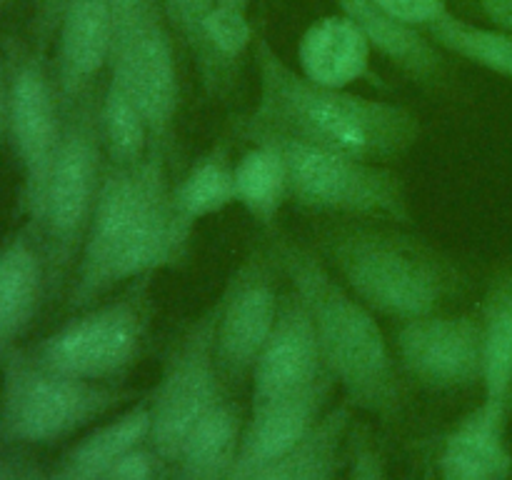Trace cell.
Instances as JSON below:
<instances>
[{
  "instance_id": "484cf974",
  "label": "cell",
  "mask_w": 512,
  "mask_h": 480,
  "mask_svg": "<svg viewBox=\"0 0 512 480\" xmlns=\"http://www.w3.org/2000/svg\"><path fill=\"white\" fill-rule=\"evenodd\" d=\"M255 30L248 20V10L218 0L203 23V43L195 58L203 85L220 95L233 83L240 58L253 48Z\"/></svg>"
},
{
  "instance_id": "5bb4252c",
  "label": "cell",
  "mask_w": 512,
  "mask_h": 480,
  "mask_svg": "<svg viewBox=\"0 0 512 480\" xmlns=\"http://www.w3.org/2000/svg\"><path fill=\"white\" fill-rule=\"evenodd\" d=\"M325 373L318 333L303 300L288 290L268 343L250 373V405L288 398L318 383Z\"/></svg>"
},
{
  "instance_id": "f546056e",
  "label": "cell",
  "mask_w": 512,
  "mask_h": 480,
  "mask_svg": "<svg viewBox=\"0 0 512 480\" xmlns=\"http://www.w3.org/2000/svg\"><path fill=\"white\" fill-rule=\"evenodd\" d=\"M218 0H160L168 25L178 30L183 43L198 58L200 43H203V23Z\"/></svg>"
},
{
  "instance_id": "e0dca14e",
  "label": "cell",
  "mask_w": 512,
  "mask_h": 480,
  "mask_svg": "<svg viewBox=\"0 0 512 480\" xmlns=\"http://www.w3.org/2000/svg\"><path fill=\"white\" fill-rule=\"evenodd\" d=\"M508 403L483 400L470 410L445 438L440 450V480H508L512 453L508 428Z\"/></svg>"
},
{
  "instance_id": "ab89813d",
  "label": "cell",
  "mask_w": 512,
  "mask_h": 480,
  "mask_svg": "<svg viewBox=\"0 0 512 480\" xmlns=\"http://www.w3.org/2000/svg\"><path fill=\"white\" fill-rule=\"evenodd\" d=\"M508 410H512V390H510V395H508Z\"/></svg>"
},
{
  "instance_id": "d4e9b609",
  "label": "cell",
  "mask_w": 512,
  "mask_h": 480,
  "mask_svg": "<svg viewBox=\"0 0 512 480\" xmlns=\"http://www.w3.org/2000/svg\"><path fill=\"white\" fill-rule=\"evenodd\" d=\"M478 318L483 333L485 400L508 403L512 390V265L493 275Z\"/></svg>"
},
{
  "instance_id": "4fadbf2b",
  "label": "cell",
  "mask_w": 512,
  "mask_h": 480,
  "mask_svg": "<svg viewBox=\"0 0 512 480\" xmlns=\"http://www.w3.org/2000/svg\"><path fill=\"white\" fill-rule=\"evenodd\" d=\"M110 75L125 85L148 120L153 150L168 155L180 110V78L163 8H155L110 58Z\"/></svg>"
},
{
  "instance_id": "60d3db41",
  "label": "cell",
  "mask_w": 512,
  "mask_h": 480,
  "mask_svg": "<svg viewBox=\"0 0 512 480\" xmlns=\"http://www.w3.org/2000/svg\"><path fill=\"white\" fill-rule=\"evenodd\" d=\"M53 480H65V478H63V475H60V473H58V475H55V478H53Z\"/></svg>"
},
{
  "instance_id": "cb8c5ba5",
  "label": "cell",
  "mask_w": 512,
  "mask_h": 480,
  "mask_svg": "<svg viewBox=\"0 0 512 480\" xmlns=\"http://www.w3.org/2000/svg\"><path fill=\"white\" fill-rule=\"evenodd\" d=\"M240 435V413L228 400H220L185 438L173 463L178 468L175 480H228L240 448Z\"/></svg>"
},
{
  "instance_id": "ffe728a7",
  "label": "cell",
  "mask_w": 512,
  "mask_h": 480,
  "mask_svg": "<svg viewBox=\"0 0 512 480\" xmlns=\"http://www.w3.org/2000/svg\"><path fill=\"white\" fill-rule=\"evenodd\" d=\"M370 55V43L345 15H325L300 38L298 70L320 85L350 88L370 78Z\"/></svg>"
},
{
  "instance_id": "8d00e7d4",
  "label": "cell",
  "mask_w": 512,
  "mask_h": 480,
  "mask_svg": "<svg viewBox=\"0 0 512 480\" xmlns=\"http://www.w3.org/2000/svg\"><path fill=\"white\" fill-rule=\"evenodd\" d=\"M478 3L495 28L512 35V0H478Z\"/></svg>"
},
{
  "instance_id": "2e32d148",
  "label": "cell",
  "mask_w": 512,
  "mask_h": 480,
  "mask_svg": "<svg viewBox=\"0 0 512 480\" xmlns=\"http://www.w3.org/2000/svg\"><path fill=\"white\" fill-rule=\"evenodd\" d=\"M113 13L108 0H68L55 33V90L65 110L93 93L113 58Z\"/></svg>"
},
{
  "instance_id": "603a6c76",
  "label": "cell",
  "mask_w": 512,
  "mask_h": 480,
  "mask_svg": "<svg viewBox=\"0 0 512 480\" xmlns=\"http://www.w3.org/2000/svg\"><path fill=\"white\" fill-rule=\"evenodd\" d=\"M235 203L260 225L275 228L280 210L290 203V178L283 150L275 143H250L235 160Z\"/></svg>"
},
{
  "instance_id": "8992f818",
  "label": "cell",
  "mask_w": 512,
  "mask_h": 480,
  "mask_svg": "<svg viewBox=\"0 0 512 480\" xmlns=\"http://www.w3.org/2000/svg\"><path fill=\"white\" fill-rule=\"evenodd\" d=\"M265 140L283 150L290 178V203L303 213L395 225L413 223L408 185L390 165L295 140Z\"/></svg>"
},
{
  "instance_id": "83f0119b",
  "label": "cell",
  "mask_w": 512,
  "mask_h": 480,
  "mask_svg": "<svg viewBox=\"0 0 512 480\" xmlns=\"http://www.w3.org/2000/svg\"><path fill=\"white\" fill-rule=\"evenodd\" d=\"M443 53L512 80V35L500 28L470 23L455 13H443L423 30Z\"/></svg>"
},
{
  "instance_id": "ee69618b",
  "label": "cell",
  "mask_w": 512,
  "mask_h": 480,
  "mask_svg": "<svg viewBox=\"0 0 512 480\" xmlns=\"http://www.w3.org/2000/svg\"><path fill=\"white\" fill-rule=\"evenodd\" d=\"M348 480H353V478H350V475H348Z\"/></svg>"
},
{
  "instance_id": "74e56055",
  "label": "cell",
  "mask_w": 512,
  "mask_h": 480,
  "mask_svg": "<svg viewBox=\"0 0 512 480\" xmlns=\"http://www.w3.org/2000/svg\"><path fill=\"white\" fill-rule=\"evenodd\" d=\"M5 123H8V78L0 68V130H3Z\"/></svg>"
},
{
  "instance_id": "5b68a950",
  "label": "cell",
  "mask_w": 512,
  "mask_h": 480,
  "mask_svg": "<svg viewBox=\"0 0 512 480\" xmlns=\"http://www.w3.org/2000/svg\"><path fill=\"white\" fill-rule=\"evenodd\" d=\"M98 105L100 95L93 90L73 108L65 110L63 138L48 180L40 225L35 230L38 240H43L50 293H55L68 275H73L75 260L98 203L105 173Z\"/></svg>"
},
{
  "instance_id": "f1b7e54d",
  "label": "cell",
  "mask_w": 512,
  "mask_h": 480,
  "mask_svg": "<svg viewBox=\"0 0 512 480\" xmlns=\"http://www.w3.org/2000/svg\"><path fill=\"white\" fill-rule=\"evenodd\" d=\"M353 425V405L338 403L325 410L310 438V455L295 480H335L340 453Z\"/></svg>"
},
{
  "instance_id": "7402d4cb",
  "label": "cell",
  "mask_w": 512,
  "mask_h": 480,
  "mask_svg": "<svg viewBox=\"0 0 512 480\" xmlns=\"http://www.w3.org/2000/svg\"><path fill=\"white\" fill-rule=\"evenodd\" d=\"M173 205L178 218L190 230H195L200 220L235 205V160L228 138L210 145L190 163L183 178L175 180Z\"/></svg>"
},
{
  "instance_id": "7c38bea8",
  "label": "cell",
  "mask_w": 512,
  "mask_h": 480,
  "mask_svg": "<svg viewBox=\"0 0 512 480\" xmlns=\"http://www.w3.org/2000/svg\"><path fill=\"white\" fill-rule=\"evenodd\" d=\"M393 350L400 370L430 390L483 385V333L478 313H433L398 323Z\"/></svg>"
},
{
  "instance_id": "6da1fadb",
  "label": "cell",
  "mask_w": 512,
  "mask_h": 480,
  "mask_svg": "<svg viewBox=\"0 0 512 480\" xmlns=\"http://www.w3.org/2000/svg\"><path fill=\"white\" fill-rule=\"evenodd\" d=\"M168 155L150 150L130 168L105 163L98 203L75 260L68 310L90 308L123 283H138L188 260L193 230L173 205Z\"/></svg>"
},
{
  "instance_id": "d6986e66",
  "label": "cell",
  "mask_w": 512,
  "mask_h": 480,
  "mask_svg": "<svg viewBox=\"0 0 512 480\" xmlns=\"http://www.w3.org/2000/svg\"><path fill=\"white\" fill-rule=\"evenodd\" d=\"M45 290L48 268L38 235L23 230L5 240L0 245V360L33 325Z\"/></svg>"
},
{
  "instance_id": "30bf717a",
  "label": "cell",
  "mask_w": 512,
  "mask_h": 480,
  "mask_svg": "<svg viewBox=\"0 0 512 480\" xmlns=\"http://www.w3.org/2000/svg\"><path fill=\"white\" fill-rule=\"evenodd\" d=\"M63 105L40 55L15 58L8 75V130L20 168V205L38 230L48 180L63 138Z\"/></svg>"
},
{
  "instance_id": "4316f807",
  "label": "cell",
  "mask_w": 512,
  "mask_h": 480,
  "mask_svg": "<svg viewBox=\"0 0 512 480\" xmlns=\"http://www.w3.org/2000/svg\"><path fill=\"white\" fill-rule=\"evenodd\" d=\"M100 140H103L105 163L115 168H130L145 160L153 150L148 120L138 108L133 95L118 78L110 75L108 85L100 93L98 105Z\"/></svg>"
},
{
  "instance_id": "7a4b0ae2",
  "label": "cell",
  "mask_w": 512,
  "mask_h": 480,
  "mask_svg": "<svg viewBox=\"0 0 512 480\" xmlns=\"http://www.w3.org/2000/svg\"><path fill=\"white\" fill-rule=\"evenodd\" d=\"M258 100L235 123L248 143L295 140L390 165L418 145L423 123L410 108L305 78L263 33L253 43Z\"/></svg>"
},
{
  "instance_id": "e575fe53",
  "label": "cell",
  "mask_w": 512,
  "mask_h": 480,
  "mask_svg": "<svg viewBox=\"0 0 512 480\" xmlns=\"http://www.w3.org/2000/svg\"><path fill=\"white\" fill-rule=\"evenodd\" d=\"M68 0H35L33 8V38L38 43V50L43 53L50 43H55L58 33L60 15H63Z\"/></svg>"
},
{
  "instance_id": "44dd1931",
  "label": "cell",
  "mask_w": 512,
  "mask_h": 480,
  "mask_svg": "<svg viewBox=\"0 0 512 480\" xmlns=\"http://www.w3.org/2000/svg\"><path fill=\"white\" fill-rule=\"evenodd\" d=\"M150 440L148 400L130 405L108 423L98 425L65 455V480H100L118 460Z\"/></svg>"
},
{
  "instance_id": "52a82bcc",
  "label": "cell",
  "mask_w": 512,
  "mask_h": 480,
  "mask_svg": "<svg viewBox=\"0 0 512 480\" xmlns=\"http://www.w3.org/2000/svg\"><path fill=\"white\" fill-rule=\"evenodd\" d=\"M150 278L138 280L120 298L95 303L40 340L33 358L70 378L115 383L140 358L150 315Z\"/></svg>"
},
{
  "instance_id": "b9f144b4",
  "label": "cell",
  "mask_w": 512,
  "mask_h": 480,
  "mask_svg": "<svg viewBox=\"0 0 512 480\" xmlns=\"http://www.w3.org/2000/svg\"><path fill=\"white\" fill-rule=\"evenodd\" d=\"M5 3H8V0H0V8H3V5H5Z\"/></svg>"
},
{
  "instance_id": "277c9868",
  "label": "cell",
  "mask_w": 512,
  "mask_h": 480,
  "mask_svg": "<svg viewBox=\"0 0 512 480\" xmlns=\"http://www.w3.org/2000/svg\"><path fill=\"white\" fill-rule=\"evenodd\" d=\"M270 248L290 290L313 318L325 373L343 388L345 403L375 418H398L403 380L378 315L340 283L315 248L290 235H275Z\"/></svg>"
},
{
  "instance_id": "d590c367",
  "label": "cell",
  "mask_w": 512,
  "mask_h": 480,
  "mask_svg": "<svg viewBox=\"0 0 512 480\" xmlns=\"http://www.w3.org/2000/svg\"><path fill=\"white\" fill-rule=\"evenodd\" d=\"M310 438H313V433H310ZM310 438L305 440V443L300 445L293 455H288V458L278 460V463H273V465H265V468L243 475V478H238V480H295L310 455Z\"/></svg>"
},
{
  "instance_id": "f35d334b",
  "label": "cell",
  "mask_w": 512,
  "mask_h": 480,
  "mask_svg": "<svg viewBox=\"0 0 512 480\" xmlns=\"http://www.w3.org/2000/svg\"><path fill=\"white\" fill-rule=\"evenodd\" d=\"M223 3L238 5V8H245V10H248V8H250V3H253V0H223Z\"/></svg>"
},
{
  "instance_id": "836d02e7",
  "label": "cell",
  "mask_w": 512,
  "mask_h": 480,
  "mask_svg": "<svg viewBox=\"0 0 512 480\" xmlns=\"http://www.w3.org/2000/svg\"><path fill=\"white\" fill-rule=\"evenodd\" d=\"M110 13H113V30H115V45L120 40L128 38L155 8H160V0H108Z\"/></svg>"
},
{
  "instance_id": "8fae6325",
  "label": "cell",
  "mask_w": 512,
  "mask_h": 480,
  "mask_svg": "<svg viewBox=\"0 0 512 480\" xmlns=\"http://www.w3.org/2000/svg\"><path fill=\"white\" fill-rule=\"evenodd\" d=\"M280 275L283 268L273 248H255L233 270L223 295L215 300V355L223 378L243 380L253 373L280 313Z\"/></svg>"
},
{
  "instance_id": "1f68e13d",
  "label": "cell",
  "mask_w": 512,
  "mask_h": 480,
  "mask_svg": "<svg viewBox=\"0 0 512 480\" xmlns=\"http://www.w3.org/2000/svg\"><path fill=\"white\" fill-rule=\"evenodd\" d=\"M375 3L383 5L393 18L420 30H425L450 10L448 0H375Z\"/></svg>"
},
{
  "instance_id": "4dcf8cb0",
  "label": "cell",
  "mask_w": 512,
  "mask_h": 480,
  "mask_svg": "<svg viewBox=\"0 0 512 480\" xmlns=\"http://www.w3.org/2000/svg\"><path fill=\"white\" fill-rule=\"evenodd\" d=\"M348 475L353 480H388L380 450L365 428H353L348 433Z\"/></svg>"
},
{
  "instance_id": "ac0fdd59",
  "label": "cell",
  "mask_w": 512,
  "mask_h": 480,
  "mask_svg": "<svg viewBox=\"0 0 512 480\" xmlns=\"http://www.w3.org/2000/svg\"><path fill=\"white\" fill-rule=\"evenodd\" d=\"M335 5H338L340 15H345L365 35L370 48L378 50L390 65L408 75L413 83L435 85L443 80V50L423 30L393 18L375 0H335Z\"/></svg>"
},
{
  "instance_id": "ba28073f",
  "label": "cell",
  "mask_w": 512,
  "mask_h": 480,
  "mask_svg": "<svg viewBox=\"0 0 512 480\" xmlns=\"http://www.w3.org/2000/svg\"><path fill=\"white\" fill-rule=\"evenodd\" d=\"M115 383L70 378L43 368L33 355L10 353L5 363L0 425L23 443H55L88 428L130 398Z\"/></svg>"
},
{
  "instance_id": "9a60e30c",
  "label": "cell",
  "mask_w": 512,
  "mask_h": 480,
  "mask_svg": "<svg viewBox=\"0 0 512 480\" xmlns=\"http://www.w3.org/2000/svg\"><path fill=\"white\" fill-rule=\"evenodd\" d=\"M333 388V378L323 375L315 385L288 398L250 405V418L243 425L240 448L228 480H238L293 455L328 410Z\"/></svg>"
},
{
  "instance_id": "d6a6232c",
  "label": "cell",
  "mask_w": 512,
  "mask_h": 480,
  "mask_svg": "<svg viewBox=\"0 0 512 480\" xmlns=\"http://www.w3.org/2000/svg\"><path fill=\"white\" fill-rule=\"evenodd\" d=\"M160 463H163V458L153 448L140 445L123 460H118L100 480H158Z\"/></svg>"
},
{
  "instance_id": "9c48e42d",
  "label": "cell",
  "mask_w": 512,
  "mask_h": 480,
  "mask_svg": "<svg viewBox=\"0 0 512 480\" xmlns=\"http://www.w3.org/2000/svg\"><path fill=\"white\" fill-rule=\"evenodd\" d=\"M218 305L205 308L185 325L165 355L163 370L150 390V448L173 465L195 425L223 400L220 365L215 355Z\"/></svg>"
},
{
  "instance_id": "7bdbcfd3",
  "label": "cell",
  "mask_w": 512,
  "mask_h": 480,
  "mask_svg": "<svg viewBox=\"0 0 512 480\" xmlns=\"http://www.w3.org/2000/svg\"><path fill=\"white\" fill-rule=\"evenodd\" d=\"M508 480H512V473H510V478H508Z\"/></svg>"
},
{
  "instance_id": "3957f363",
  "label": "cell",
  "mask_w": 512,
  "mask_h": 480,
  "mask_svg": "<svg viewBox=\"0 0 512 480\" xmlns=\"http://www.w3.org/2000/svg\"><path fill=\"white\" fill-rule=\"evenodd\" d=\"M313 243L360 303L395 323L443 313L468 285L450 255L405 225L328 218L313 225Z\"/></svg>"
}]
</instances>
